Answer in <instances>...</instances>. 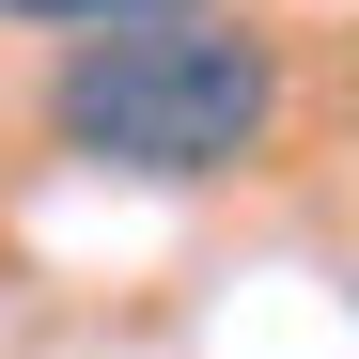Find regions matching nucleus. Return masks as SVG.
<instances>
[{"label":"nucleus","mask_w":359,"mask_h":359,"mask_svg":"<svg viewBox=\"0 0 359 359\" xmlns=\"http://www.w3.org/2000/svg\"><path fill=\"white\" fill-rule=\"evenodd\" d=\"M47 126H63V156L94 172H141V188H219V172H250L266 126H281V63L266 32L234 16H126L94 32L63 79H47Z\"/></svg>","instance_id":"nucleus-1"},{"label":"nucleus","mask_w":359,"mask_h":359,"mask_svg":"<svg viewBox=\"0 0 359 359\" xmlns=\"http://www.w3.org/2000/svg\"><path fill=\"white\" fill-rule=\"evenodd\" d=\"M16 32H79V16H188V0H0Z\"/></svg>","instance_id":"nucleus-2"}]
</instances>
